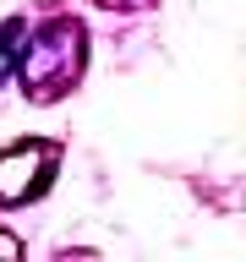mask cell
Masks as SVG:
<instances>
[{"label":"cell","mask_w":246,"mask_h":262,"mask_svg":"<svg viewBox=\"0 0 246 262\" xmlns=\"http://www.w3.org/2000/svg\"><path fill=\"white\" fill-rule=\"evenodd\" d=\"M98 6H110V11H137V6H153V0H98Z\"/></svg>","instance_id":"obj_4"},{"label":"cell","mask_w":246,"mask_h":262,"mask_svg":"<svg viewBox=\"0 0 246 262\" xmlns=\"http://www.w3.org/2000/svg\"><path fill=\"white\" fill-rule=\"evenodd\" d=\"M0 262H22V241L11 229H0Z\"/></svg>","instance_id":"obj_3"},{"label":"cell","mask_w":246,"mask_h":262,"mask_svg":"<svg viewBox=\"0 0 246 262\" xmlns=\"http://www.w3.org/2000/svg\"><path fill=\"white\" fill-rule=\"evenodd\" d=\"M55 164H60V142H49V137L11 142L0 153V208H16V202L38 196L55 175Z\"/></svg>","instance_id":"obj_2"},{"label":"cell","mask_w":246,"mask_h":262,"mask_svg":"<svg viewBox=\"0 0 246 262\" xmlns=\"http://www.w3.org/2000/svg\"><path fill=\"white\" fill-rule=\"evenodd\" d=\"M82 60H88V33H82V22L77 16H55V22L28 44V55L16 60L22 93H28L33 104H55L60 93L77 88Z\"/></svg>","instance_id":"obj_1"}]
</instances>
